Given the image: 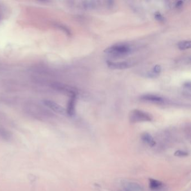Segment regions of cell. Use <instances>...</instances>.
<instances>
[{"instance_id": "obj_12", "label": "cell", "mask_w": 191, "mask_h": 191, "mask_svg": "<svg viewBox=\"0 0 191 191\" xmlns=\"http://www.w3.org/2000/svg\"><path fill=\"white\" fill-rule=\"evenodd\" d=\"M174 156H178V157H186L189 155V153L186 151L178 150L174 152Z\"/></svg>"}, {"instance_id": "obj_3", "label": "cell", "mask_w": 191, "mask_h": 191, "mask_svg": "<svg viewBox=\"0 0 191 191\" xmlns=\"http://www.w3.org/2000/svg\"><path fill=\"white\" fill-rule=\"evenodd\" d=\"M109 68L113 69H128L132 66V62L130 61H108L107 62Z\"/></svg>"}, {"instance_id": "obj_4", "label": "cell", "mask_w": 191, "mask_h": 191, "mask_svg": "<svg viewBox=\"0 0 191 191\" xmlns=\"http://www.w3.org/2000/svg\"><path fill=\"white\" fill-rule=\"evenodd\" d=\"M44 104H45L48 108L52 109L53 111L61 114H65L66 110L65 109L60 105L57 104L56 103L51 101V100H46L44 101Z\"/></svg>"}, {"instance_id": "obj_9", "label": "cell", "mask_w": 191, "mask_h": 191, "mask_svg": "<svg viewBox=\"0 0 191 191\" xmlns=\"http://www.w3.org/2000/svg\"><path fill=\"white\" fill-rule=\"evenodd\" d=\"M75 101H76V96L75 95L73 94V95L71 96L69 104L67 106V113L71 116H74L75 113Z\"/></svg>"}, {"instance_id": "obj_8", "label": "cell", "mask_w": 191, "mask_h": 191, "mask_svg": "<svg viewBox=\"0 0 191 191\" xmlns=\"http://www.w3.org/2000/svg\"><path fill=\"white\" fill-rule=\"evenodd\" d=\"M163 187V183L161 181L152 178L149 179V187L152 191L159 190Z\"/></svg>"}, {"instance_id": "obj_13", "label": "cell", "mask_w": 191, "mask_h": 191, "mask_svg": "<svg viewBox=\"0 0 191 191\" xmlns=\"http://www.w3.org/2000/svg\"><path fill=\"white\" fill-rule=\"evenodd\" d=\"M155 17L156 20H157L159 22H163L164 20V18L162 16V15L160 13L157 12L155 13Z\"/></svg>"}, {"instance_id": "obj_7", "label": "cell", "mask_w": 191, "mask_h": 191, "mask_svg": "<svg viewBox=\"0 0 191 191\" xmlns=\"http://www.w3.org/2000/svg\"><path fill=\"white\" fill-rule=\"evenodd\" d=\"M123 187L127 191H143V188L138 183L134 182H126Z\"/></svg>"}, {"instance_id": "obj_10", "label": "cell", "mask_w": 191, "mask_h": 191, "mask_svg": "<svg viewBox=\"0 0 191 191\" xmlns=\"http://www.w3.org/2000/svg\"><path fill=\"white\" fill-rule=\"evenodd\" d=\"M178 47L180 50H186L191 47L190 40H184L179 42Z\"/></svg>"}, {"instance_id": "obj_2", "label": "cell", "mask_w": 191, "mask_h": 191, "mask_svg": "<svg viewBox=\"0 0 191 191\" xmlns=\"http://www.w3.org/2000/svg\"><path fill=\"white\" fill-rule=\"evenodd\" d=\"M129 119L131 123H136L143 122L152 121V117L151 114L139 109L132 110L129 115Z\"/></svg>"}, {"instance_id": "obj_6", "label": "cell", "mask_w": 191, "mask_h": 191, "mask_svg": "<svg viewBox=\"0 0 191 191\" xmlns=\"http://www.w3.org/2000/svg\"><path fill=\"white\" fill-rule=\"evenodd\" d=\"M141 139L144 143L147 144L150 147H154L156 145L155 140L152 137V136L148 133L145 132L141 136Z\"/></svg>"}, {"instance_id": "obj_11", "label": "cell", "mask_w": 191, "mask_h": 191, "mask_svg": "<svg viewBox=\"0 0 191 191\" xmlns=\"http://www.w3.org/2000/svg\"><path fill=\"white\" fill-rule=\"evenodd\" d=\"M161 71V67L160 65H155L154 68L152 69V71L151 72H149L148 75L150 77H155L156 76H158Z\"/></svg>"}, {"instance_id": "obj_1", "label": "cell", "mask_w": 191, "mask_h": 191, "mask_svg": "<svg viewBox=\"0 0 191 191\" xmlns=\"http://www.w3.org/2000/svg\"><path fill=\"white\" fill-rule=\"evenodd\" d=\"M132 48L130 45L126 43H118L105 49L104 52L114 57L126 56L132 52Z\"/></svg>"}, {"instance_id": "obj_5", "label": "cell", "mask_w": 191, "mask_h": 191, "mask_svg": "<svg viewBox=\"0 0 191 191\" xmlns=\"http://www.w3.org/2000/svg\"><path fill=\"white\" fill-rule=\"evenodd\" d=\"M141 100L155 104H162L164 102V99L160 96L152 94H146L141 96Z\"/></svg>"}]
</instances>
